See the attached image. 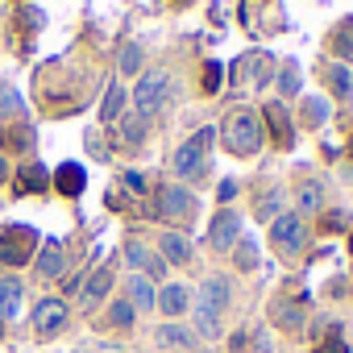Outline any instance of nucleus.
<instances>
[{
	"instance_id": "nucleus-1",
	"label": "nucleus",
	"mask_w": 353,
	"mask_h": 353,
	"mask_svg": "<svg viewBox=\"0 0 353 353\" xmlns=\"http://www.w3.org/2000/svg\"><path fill=\"white\" fill-rule=\"evenodd\" d=\"M221 133H225L229 154H237V158H245V154H254L262 145V125H258V117L250 108H233L225 117V129Z\"/></svg>"
},
{
	"instance_id": "nucleus-2",
	"label": "nucleus",
	"mask_w": 353,
	"mask_h": 353,
	"mask_svg": "<svg viewBox=\"0 0 353 353\" xmlns=\"http://www.w3.org/2000/svg\"><path fill=\"white\" fill-rule=\"evenodd\" d=\"M212 141H216V129H200V133H192L179 150H174L170 170L179 174V179H196V174L208 166V150H212Z\"/></svg>"
},
{
	"instance_id": "nucleus-3",
	"label": "nucleus",
	"mask_w": 353,
	"mask_h": 353,
	"mask_svg": "<svg viewBox=\"0 0 353 353\" xmlns=\"http://www.w3.org/2000/svg\"><path fill=\"white\" fill-rule=\"evenodd\" d=\"M34 250H38V233H34L30 225H9L5 233H0V262L26 266Z\"/></svg>"
},
{
	"instance_id": "nucleus-4",
	"label": "nucleus",
	"mask_w": 353,
	"mask_h": 353,
	"mask_svg": "<svg viewBox=\"0 0 353 353\" xmlns=\"http://www.w3.org/2000/svg\"><path fill=\"white\" fill-rule=\"evenodd\" d=\"M162 100H170V79L162 71H145L137 79V88H133V108L154 112V108H162Z\"/></svg>"
},
{
	"instance_id": "nucleus-5",
	"label": "nucleus",
	"mask_w": 353,
	"mask_h": 353,
	"mask_svg": "<svg viewBox=\"0 0 353 353\" xmlns=\"http://www.w3.org/2000/svg\"><path fill=\"white\" fill-rule=\"evenodd\" d=\"M237 241H241V216L233 208H221L208 225V245L212 250H233Z\"/></svg>"
},
{
	"instance_id": "nucleus-6",
	"label": "nucleus",
	"mask_w": 353,
	"mask_h": 353,
	"mask_svg": "<svg viewBox=\"0 0 353 353\" xmlns=\"http://www.w3.org/2000/svg\"><path fill=\"white\" fill-rule=\"evenodd\" d=\"M270 241H274L283 254H295V250H303V221H299L295 212H283V216H274V225H270Z\"/></svg>"
},
{
	"instance_id": "nucleus-7",
	"label": "nucleus",
	"mask_w": 353,
	"mask_h": 353,
	"mask_svg": "<svg viewBox=\"0 0 353 353\" xmlns=\"http://www.w3.org/2000/svg\"><path fill=\"white\" fill-rule=\"evenodd\" d=\"M192 212H196V200H192L188 188H166L158 196V216L162 221H188Z\"/></svg>"
},
{
	"instance_id": "nucleus-8",
	"label": "nucleus",
	"mask_w": 353,
	"mask_h": 353,
	"mask_svg": "<svg viewBox=\"0 0 353 353\" xmlns=\"http://www.w3.org/2000/svg\"><path fill=\"white\" fill-rule=\"evenodd\" d=\"M67 324V303L63 299H38L34 307V332L38 336H54Z\"/></svg>"
},
{
	"instance_id": "nucleus-9",
	"label": "nucleus",
	"mask_w": 353,
	"mask_h": 353,
	"mask_svg": "<svg viewBox=\"0 0 353 353\" xmlns=\"http://www.w3.org/2000/svg\"><path fill=\"white\" fill-rule=\"evenodd\" d=\"M229 299H233V291H229V279H225V274L204 279V287H200V303H204V307L225 312V307H229Z\"/></svg>"
},
{
	"instance_id": "nucleus-10",
	"label": "nucleus",
	"mask_w": 353,
	"mask_h": 353,
	"mask_svg": "<svg viewBox=\"0 0 353 353\" xmlns=\"http://www.w3.org/2000/svg\"><path fill=\"white\" fill-rule=\"evenodd\" d=\"M54 188H59L63 196H71V200H75V196L88 188V170H83L79 162H63V166H59V174H54Z\"/></svg>"
},
{
	"instance_id": "nucleus-11",
	"label": "nucleus",
	"mask_w": 353,
	"mask_h": 353,
	"mask_svg": "<svg viewBox=\"0 0 353 353\" xmlns=\"http://www.w3.org/2000/svg\"><path fill=\"white\" fill-rule=\"evenodd\" d=\"M158 250H162V262H174V266H188L192 262V245H188L183 233H162Z\"/></svg>"
},
{
	"instance_id": "nucleus-12",
	"label": "nucleus",
	"mask_w": 353,
	"mask_h": 353,
	"mask_svg": "<svg viewBox=\"0 0 353 353\" xmlns=\"http://www.w3.org/2000/svg\"><path fill=\"white\" fill-rule=\"evenodd\" d=\"M154 307H162L166 316H183L188 312V287L183 283H166L162 291H158V303Z\"/></svg>"
},
{
	"instance_id": "nucleus-13",
	"label": "nucleus",
	"mask_w": 353,
	"mask_h": 353,
	"mask_svg": "<svg viewBox=\"0 0 353 353\" xmlns=\"http://www.w3.org/2000/svg\"><path fill=\"white\" fill-rule=\"evenodd\" d=\"M266 121H270V129H274V141H279V145H291V141H295V129H291L287 108H283L279 100H270V104H266Z\"/></svg>"
},
{
	"instance_id": "nucleus-14",
	"label": "nucleus",
	"mask_w": 353,
	"mask_h": 353,
	"mask_svg": "<svg viewBox=\"0 0 353 353\" xmlns=\"http://www.w3.org/2000/svg\"><path fill=\"white\" fill-rule=\"evenodd\" d=\"M129 303H133V312H145V307L158 303V291H154V283L145 274H133L129 279Z\"/></svg>"
},
{
	"instance_id": "nucleus-15",
	"label": "nucleus",
	"mask_w": 353,
	"mask_h": 353,
	"mask_svg": "<svg viewBox=\"0 0 353 353\" xmlns=\"http://www.w3.org/2000/svg\"><path fill=\"white\" fill-rule=\"evenodd\" d=\"M38 274H42V279H59V274H63V245H59V241H46V245L38 250Z\"/></svg>"
},
{
	"instance_id": "nucleus-16",
	"label": "nucleus",
	"mask_w": 353,
	"mask_h": 353,
	"mask_svg": "<svg viewBox=\"0 0 353 353\" xmlns=\"http://www.w3.org/2000/svg\"><path fill=\"white\" fill-rule=\"evenodd\" d=\"M17 307H21V283L17 279H0V316L13 320Z\"/></svg>"
},
{
	"instance_id": "nucleus-17",
	"label": "nucleus",
	"mask_w": 353,
	"mask_h": 353,
	"mask_svg": "<svg viewBox=\"0 0 353 353\" xmlns=\"http://www.w3.org/2000/svg\"><path fill=\"white\" fill-rule=\"evenodd\" d=\"M108 287H112V270L108 266H96V274L88 279V287H83V299L88 303H96V299H104L108 295Z\"/></svg>"
},
{
	"instance_id": "nucleus-18",
	"label": "nucleus",
	"mask_w": 353,
	"mask_h": 353,
	"mask_svg": "<svg viewBox=\"0 0 353 353\" xmlns=\"http://www.w3.org/2000/svg\"><path fill=\"white\" fill-rule=\"evenodd\" d=\"M196 332H200L204 341H212V336H221V312H212V307H204V303H196Z\"/></svg>"
},
{
	"instance_id": "nucleus-19",
	"label": "nucleus",
	"mask_w": 353,
	"mask_h": 353,
	"mask_svg": "<svg viewBox=\"0 0 353 353\" xmlns=\"http://www.w3.org/2000/svg\"><path fill=\"white\" fill-rule=\"evenodd\" d=\"M158 341H162V345H174V349H192L196 336H192L188 328H179V324H162V328H158Z\"/></svg>"
},
{
	"instance_id": "nucleus-20",
	"label": "nucleus",
	"mask_w": 353,
	"mask_h": 353,
	"mask_svg": "<svg viewBox=\"0 0 353 353\" xmlns=\"http://www.w3.org/2000/svg\"><path fill=\"white\" fill-rule=\"evenodd\" d=\"M233 258H237V270H254V266H258V245H254L250 237H241V241L233 245Z\"/></svg>"
},
{
	"instance_id": "nucleus-21",
	"label": "nucleus",
	"mask_w": 353,
	"mask_h": 353,
	"mask_svg": "<svg viewBox=\"0 0 353 353\" xmlns=\"http://www.w3.org/2000/svg\"><path fill=\"white\" fill-rule=\"evenodd\" d=\"M274 320H279L283 328H303V307H299V303H279V307H274Z\"/></svg>"
},
{
	"instance_id": "nucleus-22",
	"label": "nucleus",
	"mask_w": 353,
	"mask_h": 353,
	"mask_svg": "<svg viewBox=\"0 0 353 353\" xmlns=\"http://www.w3.org/2000/svg\"><path fill=\"white\" fill-rule=\"evenodd\" d=\"M21 112H26L21 96H17L13 88H5V83H0V117H21Z\"/></svg>"
},
{
	"instance_id": "nucleus-23",
	"label": "nucleus",
	"mask_w": 353,
	"mask_h": 353,
	"mask_svg": "<svg viewBox=\"0 0 353 353\" xmlns=\"http://www.w3.org/2000/svg\"><path fill=\"white\" fill-rule=\"evenodd\" d=\"M46 183H50V174H46L42 166H26V170H21V183H17V192H30V188H38V192H42Z\"/></svg>"
},
{
	"instance_id": "nucleus-24",
	"label": "nucleus",
	"mask_w": 353,
	"mask_h": 353,
	"mask_svg": "<svg viewBox=\"0 0 353 353\" xmlns=\"http://www.w3.org/2000/svg\"><path fill=\"white\" fill-rule=\"evenodd\" d=\"M121 104H125V88H121V83H112V88H108V100L100 104V117H104V121H112V117L121 112Z\"/></svg>"
},
{
	"instance_id": "nucleus-25",
	"label": "nucleus",
	"mask_w": 353,
	"mask_h": 353,
	"mask_svg": "<svg viewBox=\"0 0 353 353\" xmlns=\"http://www.w3.org/2000/svg\"><path fill=\"white\" fill-rule=\"evenodd\" d=\"M133 316H137V312H133V303H129V299H117V303L108 307V320H112L117 328H129V324H133Z\"/></svg>"
},
{
	"instance_id": "nucleus-26",
	"label": "nucleus",
	"mask_w": 353,
	"mask_h": 353,
	"mask_svg": "<svg viewBox=\"0 0 353 353\" xmlns=\"http://www.w3.org/2000/svg\"><path fill=\"white\" fill-rule=\"evenodd\" d=\"M324 117H328V104L316 100V96H307V100H303V125H320Z\"/></svg>"
},
{
	"instance_id": "nucleus-27",
	"label": "nucleus",
	"mask_w": 353,
	"mask_h": 353,
	"mask_svg": "<svg viewBox=\"0 0 353 353\" xmlns=\"http://www.w3.org/2000/svg\"><path fill=\"white\" fill-rule=\"evenodd\" d=\"M137 67H141V50H137L133 42H125V46H121V71H125V75H133Z\"/></svg>"
},
{
	"instance_id": "nucleus-28",
	"label": "nucleus",
	"mask_w": 353,
	"mask_h": 353,
	"mask_svg": "<svg viewBox=\"0 0 353 353\" xmlns=\"http://www.w3.org/2000/svg\"><path fill=\"white\" fill-rule=\"evenodd\" d=\"M328 79H332V92H336L341 100L353 92V79H349V71H345V67H332V75H328Z\"/></svg>"
},
{
	"instance_id": "nucleus-29",
	"label": "nucleus",
	"mask_w": 353,
	"mask_h": 353,
	"mask_svg": "<svg viewBox=\"0 0 353 353\" xmlns=\"http://www.w3.org/2000/svg\"><path fill=\"white\" fill-rule=\"evenodd\" d=\"M299 204H303V212H316L320 208V183H303L299 188Z\"/></svg>"
},
{
	"instance_id": "nucleus-30",
	"label": "nucleus",
	"mask_w": 353,
	"mask_h": 353,
	"mask_svg": "<svg viewBox=\"0 0 353 353\" xmlns=\"http://www.w3.org/2000/svg\"><path fill=\"white\" fill-rule=\"evenodd\" d=\"M336 50H341V54H353V17L341 21V30H336Z\"/></svg>"
},
{
	"instance_id": "nucleus-31",
	"label": "nucleus",
	"mask_w": 353,
	"mask_h": 353,
	"mask_svg": "<svg viewBox=\"0 0 353 353\" xmlns=\"http://www.w3.org/2000/svg\"><path fill=\"white\" fill-rule=\"evenodd\" d=\"M0 141H5L9 150H26L30 145V133L26 129H9V133H0Z\"/></svg>"
},
{
	"instance_id": "nucleus-32",
	"label": "nucleus",
	"mask_w": 353,
	"mask_h": 353,
	"mask_svg": "<svg viewBox=\"0 0 353 353\" xmlns=\"http://www.w3.org/2000/svg\"><path fill=\"white\" fill-rule=\"evenodd\" d=\"M221 88V63H204V92Z\"/></svg>"
},
{
	"instance_id": "nucleus-33",
	"label": "nucleus",
	"mask_w": 353,
	"mask_h": 353,
	"mask_svg": "<svg viewBox=\"0 0 353 353\" xmlns=\"http://www.w3.org/2000/svg\"><path fill=\"white\" fill-rule=\"evenodd\" d=\"M125 258H129L133 266H145V262H150V254L141 250V241H129V245H125Z\"/></svg>"
},
{
	"instance_id": "nucleus-34",
	"label": "nucleus",
	"mask_w": 353,
	"mask_h": 353,
	"mask_svg": "<svg viewBox=\"0 0 353 353\" xmlns=\"http://www.w3.org/2000/svg\"><path fill=\"white\" fill-rule=\"evenodd\" d=\"M295 88H299V79H295V63H287V71H283V92L295 96Z\"/></svg>"
},
{
	"instance_id": "nucleus-35",
	"label": "nucleus",
	"mask_w": 353,
	"mask_h": 353,
	"mask_svg": "<svg viewBox=\"0 0 353 353\" xmlns=\"http://www.w3.org/2000/svg\"><path fill=\"white\" fill-rule=\"evenodd\" d=\"M141 141V121H125V145H137Z\"/></svg>"
},
{
	"instance_id": "nucleus-36",
	"label": "nucleus",
	"mask_w": 353,
	"mask_h": 353,
	"mask_svg": "<svg viewBox=\"0 0 353 353\" xmlns=\"http://www.w3.org/2000/svg\"><path fill=\"white\" fill-rule=\"evenodd\" d=\"M162 270H166L162 258H150V262H145V279H162Z\"/></svg>"
},
{
	"instance_id": "nucleus-37",
	"label": "nucleus",
	"mask_w": 353,
	"mask_h": 353,
	"mask_svg": "<svg viewBox=\"0 0 353 353\" xmlns=\"http://www.w3.org/2000/svg\"><path fill=\"white\" fill-rule=\"evenodd\" d=\"M125 188H133V192H145V179H141L137 170H129V174H125Z\"/></svg>"
},
{
	"instance_id": "nucleus-38",
	"label": "nucleus",
	"mask_w": 353,
	"mask_h": 353,
	"mask_svg": "<svg viewBox=\"0 0 353 353\" xmlns=\"http://www.w3.org/2000/svg\"><path fill=\"white\" fill-rule=\"evenodd\" d=\"M233 196H237V183H233V179H225V183H221V200H233Z\"/></svg>"
},
{
	"instance_id": "nucleus-39",
	"label": "nucleus",
	"mask_w": 353,
	"mask_h": 353,
	"mask_svg": "<svg viewBox=\"0 0 353 353\" xmlns=\"http://www.w3.org/2000/svg\"><path fill=\"white\" fill-rule=\"evenodd\" d=\"M270 212H279V196H266V204H262V216H270Z\"/></svg>"
},
{
	"instance_id": "nucleus-40",
	"label": "nucleus",
	"mask_w": 353,
	"mask_h": 353,
	"mask_svg": "<svg viewBox=\"0 0 353 353\" xmlns=\"http://www.w3.org/2000/svg\"><path fill=\"white\" fill-rule=\"evenodd\" d=\"M5 174H9V166H5V158H0V179H5Z\"/></svg>"
},
{
	"instance_id": "nucleus-41",
	"label": "nucleus",
	"mask_w": 353,
	"mask_h": 353,
	"mask_svg": "<svg viewBox=\"0 0 353 353\" xmlns=\"http://www.w3.org/2000/svg\"><path fill=\"white\" fill-rule=\"evenodd\" d=\"M349 154H353V141H349Z\"/></svg>"
},
{
	"instance_id": "nucleus-42",
	"label": "nucleus",
	"mask_w": 353,
	"mask_h": 353,
	"mask_svg": "<svg viewBox=\"0 0 353 353\" xmlns=\"http://www.w3.org/2000/svg\"><path fill=\"white\" fill-rule=\"evenodd\" d=\"M179 5H188V0H179Z\"/></svg>"
}]
</instances>
